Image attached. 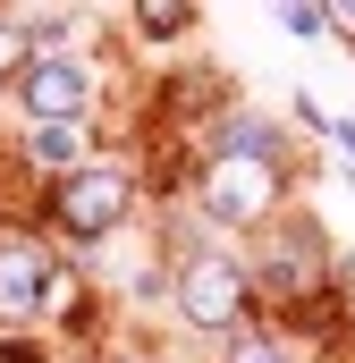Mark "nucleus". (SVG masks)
Here are the masks:
<instances>
[{
    "mask_svg": "<svg viewBox=\"0 0 355 363\" xmlns=\"http://www.w3.org/2000/svg\"><path fill=\"white\" fill-rule=\"evenodd\" d=\"M279 26L313 43V34H330V26H339V9H279Z\"/></svg>",
    "mask_w": 355,
    "mask_h": 363,
    "instance_id": "9b49d317",
    "label": "nucleus"
},
{
    "mask_svg": "<svg viewBox=\"0 0 355 363\" xmlns=\"http://www.w3.org/2000/svg\"><path fill=\"white\" fill-rule=\"evenodd\" d=\"M322 228L313 220H288V228H271L263 237V287H271V304H305L313 287H322Z\"/></svg>",
    "mask_w": 355,
    "mask_h": 363,
    "instance_id": "39448f33",
    "label": "nucleus"
},
{
    "mask_svg": "<svg viewBox=\"0 0 355 363\" xmlns=\"http://www.w3.org/2000/svg\"><path fill=\"white\" fill-rule=\"evenodd\" d=\"M26 60H34V34H26V17H0V77L17 85V77H26Z\"/></svg>",
    "mask_w": 355,
    "mask_h": 363,
    "instance_id": "1a4fd4ad",
    "label": "nucleus"
},
{
    "mask_svg": "<svg viewBox=\"0 0 355 363\" xmlns=\"http://www.w3.org/2000/svg\"><path fill=\"white\" fill-rule=\"evenodd\" d=\"M17 101L34 110V127H85L93 77L68 60V51H51V60H26V77H17Z\"/></svg>",
    "mask_w": 355,
    "mask_h": 363,
    "instance_id": "20e7f679",
    "label": "nucleus"
},
{
    "mask_svg": "<svg viewBox=\"0 0 355 363\" xmlns=\"http://www.w3.org/2000/svg\"><path fill=\"white\" fill-rule=\"evenodd\" d=\"M127 211H136V169L110 161V152H93L85 169H68V178L51 186V220H60L77 245H102Z\"/></svg>",
    "mask_w": 355,
    "mask_h": 363,
    "instance_id": "f257e3e1",
    "label": "nucleus"
},
{
    "mask_svg": "<svg viewBox=\"0 0 355 363\" xmlns=\"http://www.w3.org/2000/svg\"><path fill=\"white\" fill-rule=\"evenodd\" d=\"M203 220L220 228H263L279 203V152H212L203 161Z\"/></svg>",
    "mask_w": 355,
    "mask_h": 363,
    "instance_id": "f03ea898",
    "label": "nucleus"
},
{
    "mask_svg": "<svg viewBox=\"0 0 355 363\" xmlns=\"http://www.w3.org/2000/svg\"><path fill=\"white\" fill-rule=\"evenodd\" d=\"M186 26H195L186 0H144V9H136V34H144V43H178Z\"/></svg>",
    "mask_w": 355,
    "mask_h": 363,
    "instance_id": "6e6552de",
    "label": "nucleus"
},
{
    "mask_svg": "<svg viewBox=\"0 0 355 363\" xmlns=\"http://www.w3.org/2000/svg\"><path fill=\"white\" fill-rule=\"evenodd\" d=\"M0 363H51V355H43V347H26V338H9V347H0Z\"/></svg>",
    "mask_w": 355,
    "mask_h": 363,
    "instance_id": "f8f14e48",
    "label": "nucleus"
},
{
    "mask_svg": "<svg viewBox=\"0 0 355 363\" xmlns=\"http://www.w3.org/2000/svg\"><path fill=\"white\" fill-rule=\"evenodd\" d=\"M34 169H51V178H68V169H85L93 152H85V127H34Z\"/></svg>",
    "mask_w": 355,
    "mask_h": 363,
    "instance_id": "0eeeda50",
    "label": "nucleus"
},
{
    "mask_svg": "<svg viewBox=\"0 0 355 363\" xmlns=\"http://www.w3.org/2000/svg\"><path fill=\"white\" fill-rule=\"evenodd\" d=\"M229 363H296L279 338H263V330H237V347H229Z\"/></svg>",
    "mask_w": 355,
    "mask_h": 363,
    "instance_id": "9d476101",
    "label": "nucleus"
},
{
    "mask_svg": "<svg viewBox=\"0 0 355 363\" xmlns=\"http://www.w3.org/2000/svg\"><path fill=\"white\" fill-rule=\"evenodd\" d=\"M43 279H51V254L34 237H0V321L43 313Z\"/></svg>",
    "mask_w": 355,
    "mask_h": 363,
    "instance_id": "423d86ee",
    "label": "nucleus"
},
{
    "mask_svg": "<svg viewBox=\"0 0 355 363\" xmlns=\"http://www.w3.org/2000/svg\"><path fill=\"white\" fill-rule=\"evenodd\" d=\"M170 304H178V321H195V330H237L246 304H254V279L237 271L229 254H186Z\"/></svg>",
    "mask_w": 355,
    "mask_h": 363,
    "instance_id": "7ed1b4c3",
    "label": "nucleus"
}]
</instances>
